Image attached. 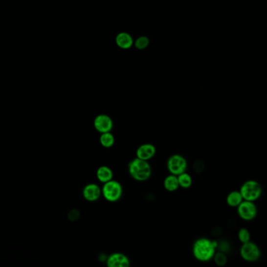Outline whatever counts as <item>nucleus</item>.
Instances as JSON below:
<instances>
[{
  "instance_id": "nucleus-11",
  "label": "nucleus",
  "mask_w": 267,
  "mask_h": 267,
  "mask_svg": "<svg viewBox=\"0 0 267 267\" xmlns=\"http://www.w3.org/2000/svg\"><path fill=\"white\" fill-rule=\"evenodd\" d=\"M156 148L153 144H145L140 146L136 150V157L148 161L156 156Z\"/></svg>"
},
{
  "instance_id": "nucleus-18",
  "label": "nucleus",
  "mask_w": 267,
  "mask_h": 267,
  "mask_svg": "<svg viewBox=\"0 0 267 267\" xmlns=\"http://www.w3.org/2000/svg\"><path fill=\"white\" fill-rule=\"evenodd\" d=\"M212 260L214 261L215 264H216L217 267H225V266L226 265V263H227V255H226V252H224V251H216Z\"/></svg>"
},
{
  "instance_id": "nucleus-14",
  "label": "nucleus",
  "mask_w": 267,
  "mask_h": 267,
  "mask_svg": "<svg viewBox=\"0 0 267 267\" xmlns=\"http://www.w3.org/2000/svg\"><path fill=\"white\" fill-rule=\"evenodd\" d=\"M164 187L166 191L169 192H174L177 191L179 187V179L178 176L170 174L168 177H165L164 180Z\"/></svg>"
},
{
  "instance_id": "nucleus-9",
  "label": "nucleus",
  "mask_w": 267,
  "mask_h": 267,
  "mask_svg": "<svg viewBox=\"0 0 267 267\" xmlns=\"http://www.w3.org/2000/svg\"><path fill=\"white\" fill-rule=\"evenodd\" d=\"M107 266L108 267H129L130 261L124 254L113 253L108 256Z\"/></svg>"
},
{
  "instance_id": "nucleus-4",
  "label": "nucleus",
  "mask_w": 267,
  "mask_h": 267,
  "mask_svg": "<svg viewBox=\"0 0 267 267\" xmlns=\"http://www.w3.org/2000/svg\"><path fill=\"white\" fill-rule=\"evenodd\" d=\"M240 255L247 263H255L259 261L261 258L262 252L259 246L250 241L242 244V247L240 248Z\"/></svg>"
},
{
  "instance_id": "nucleus-10",
  "label": "nucleus",
  "mask_w": 267,
  "mask_h": 267,
  "mask_svg": "<svg viewBox=\"0 0 267 267\" xmlns=\"http://www.w3.org/2000/svg\"><path fill=\"white\" fill-rule=\"evenodd\" d=\"M102 194V189H100L98 185L94 183H89L85 186L83 188V195L84 199L88 201H96L100 199Z\"/></svg>"
},
{
  "instance_id": "nucleus-2",
  "label": "nucleus",
  "mask_w": 267,
  "mask_h": 267,
  "mask_svg": "<svg viewBox=\"0 0 267 267\" xmlns=\"http://www.w3.org/2000/svg\"><path fill=\"white\" fill-rule=\"evenodd\" d=\"M128 169L130 175L135 180L140 182L148 180L152 176V168L148 161L140 159L139 157L130 161Z\"/></svg>"
},
{
  "instance_id": "nucleus-5",
  "label": "nucleus",
  "mask_w": 267,
  "mask_h": 267,
  "mask_svg": "<svg viewBox=\"0 0 267 267\" xmlns=\"http://www.w3.org/2000/svg\"><path fill=\"white\" fill-rule=\"evenodd\" d=\"M102 195L104 199L110 202H115L121 199L122 195V187L118 181H108L104 183L102 187Z\"/></svg>"
},
{
  "instance_id": "nucleus-6",
  "label": "nucleus",
  "mask_w": 267,
  "mask_h": 267,
  "mask_svg": "<svg viewBox=\"0 0 267 267\" xmlns=\"http://www.w3.org/2000/svg\"><path fill=\"white\" fill-rule=\"evenodd\" d=\"M187 161L181 155H173L167 161V169L169 173L173 175L179 176L185 173L187 169Z\"/></svg>"
},
{
  "instance_id": "nucleus-12",
  "label": "nucleus",
  "mask_w": 267,
  "mask_h": 267,
  "mask_svg": "<svg viewBox=\"0 0 267 267\" xmlns=\"http://www.w3.org/2000/svg\"><path fill=\"white\" fill-rule=\"evenodd\" d=\"M244 199L240 191H233L226 196V204L231 208H238L239 204L243 201Z\"/></svg>"
},
{
  "instance_id": "nucleus-7",
  "label": "nucleus",
  "mask_w": 267,
  "mask_h": 267,
  "mask_svg": "<svg viewBox=\"0 0 267 267\" xmlns=\"http://www.w3.org/2000/svg\"><path fill=\"white\" fill-rule=\"evenodd\" d=\"M238 216L245 221H251L258 214V208L254 201L244 200L237 208Z\"/></svg>"
},
{
  "instance_id": "nucleus-1",
  "label": "nucleus",
  "mask_w": 267,
  "mask_h": 267,
  "mask_svg": "<svg viewBox=\"0 0 267 267\" xmlns=\"http://www.w3.org/2000/svg\"><path fill=\"white\" fill-rule=\"evenodd\" d=\"M217 249L218 242L209 238H200L193 244L192 254L198 261L207 263L213 259Z\"/></svg>"
},
{
  "instance_id": "nucleus-21",
  "label": "nucleus",
  "mask_w": 267,
  "mask_h": 267,
  "mask_svg": "<svg viewBox=\"0 0 267 267\" xmlns=\"http://www.w3.org/2000/svg\"><path fill=\"white\" fill-rule=\"evenodd\" d=\"M193 169L196 173H201L204 170V164L201 160H196L193 164Z\"/></svg>"
},
{
  "instance_id": "nucleus-3",
  "label": "nucleus",
  "mask_w": 267,
  "mask_h": 267,
  "mask_svg": "<svg viewBox=\"0 0 267 267\" xmlns=\"http://www.w3.org/2000/svg\"><path fill=\"white\" fill-rule=\"evenodd\" d=\"M244 200L254 201L260 199L263 194V187L260 183L255 179H248L242 183L240 188Z\"/></svg>"
},
{
  "instance_id": "nucleus-20",
  "label": "nucleus",
  "mask_w": 267,
  "mask_h": 267,
  "mask_svg": "<svg viewBox=\"0 0 267 267\" xmlns=\"http://www.w3.org/2000/svg\"><path fill=\"white\" fill-rule=\"evenodd\" d=\"M148 45H149V40L146 36H141V37L138 38L137 40L135 42V45L139 49H145V48L148 47Z\"/></svg>"
},
{
  "instance_id": "nucleus-15",
  "label": "nucleus",
  "mask_w": 267,
  "mask_h": 267,
  "mask_svg": "<svg viewBox=\"0 0 267 267\" xmlns=\"http://www.w3.org/2000/svg\"><path fill=\"white\" fill-rule=\"evenodd\" d=\"M96 177L100 182L105 183L113 179V172L108 166H100L96 171Z\"/></svg>"
},
{
  "instance_id": "nucleus-17",
  "label": "nucleus",
  "mask_w": 267,
  "mask_h": 267,
  "mask_svg": "<svg viewBox=\"0 0 267 267\" xmlns=\"http://www.w3.org/2000/svg\"><path fill=\"white\" fill-rule=\"evenodd\" d=\"M178 179H179V187L182 188L188 189L192 186V177L186 172L178 176Z\"/></svg>"
},
{
  "instance_id": "nucleus-19",
  "label": "nucleus",
  "mask_w": 267,
  "mask_h": 267,
  "mask_svg": "<svg viewBox=\"0 0 267 267\" xmlns=\"http://www.w3.org/2000/svg\"><path fill=\"white\" fill-rule=\"evenodd\" d=\"M238 238L242 244L246 243L251 241V234L247 228L242 227L238 230Z\"/></svg>"
},
{
  "instance_id": "nucleus-8",
  "label": "nucleus",
  "mask_w": 267,
  "mask_h": 267,
  "mask_svg": "<svg viewBox=\"0 0 267 267\" xmlns=\"http://www.w3.org/2000/svg\"><path fill=\"white\" fill-rule=\"evenodd\" d=\"M93 126L96 131L100 134H104L111 131L113 129V121L107 114H99L95 118Z\"/></svg>"
},
{
  "instance_id": "nucleus-13",
  "label": "nucleus",
  "mask_w": 267,
  "mask_h": 267,
  "mask_svg": "<svg viewBox=\"0 0 267 267\" xmlns=\"http://www.w3.org/2000/svg\"><path fill=\"white\" fill-rule=\"evenodd\" d=\"M116 44L122 49H129L134 44V40L130 34L122 32L116 37Z\"/></svg>"
},
{
  "instance_id": "nucleus-16",
  "label": "nucleus",
  "mask_w": 267,
  "mask_h": 267,
  "mask_svg": "<svg viewBox=\"0 0 267 267\" xmlns=\"http://www.w3.org/2000/svg\"><path fill=\"white\" fill-rule=\"evenodd\" d=\"M100 144L105 148H111L114 144V136L113 134H111V132L101 134L100 137Z\"/></svg>"
}]
</instances>
